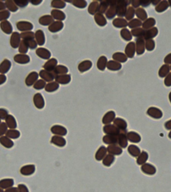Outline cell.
Returning <instances> with one entry per match:
<instances>
[{"mask_svg":"<svg viewBox=\"0 0 171 192\" xmlns=\"http://www.w3.org/2000/svg\"><path fill=\"white\" fill-rule=\"evenodd\" d=\"M103 131L105 134L109 135L118 136L120 130L116 126L112 124H108L104 127Z\"/></svg>","mask_w":171,"mask_h":192,"instance_id":"1","label":"cell"},{"mask_svg":"<svg viewBox=\"0 0 171 192\" xmlns=\"http://www.w3.org/2000/svg\"><path fill=\"white\" fill-rule=\"evenodd\" d=\"M35 171L36 167L34 165H27L21 168L20 173L23 176H29L33 175Z\"/></svg>","mask_w":171,"mask_h":192,"instance_id":"2","label":"cell"},{"mask_svg":"<svg viewBox=\"0 0 171 192\" xmlns=\"http://www.w3.org/2000/svg\"><path fill=\"white\" fill-rule=\"evenodd\" d=\"M51 131L53 134L59 136H64L67 134V129L60 125H55L52 127Z\"/></svg>","mask_w":171,"mask_h":192,"instance_id":"3","label":"cell"},{"mask_svg":"<svg viewBox=\"0 0 171 192\" xmlns=\"http://www.w3.org/2000/svg\"><path fill=\"white\" fill-rule=\"evenodd\" d=\"M14 185V180L13 179H4L0 180V188L3 190L8 189L13 187Z\"/></svg>","mask_w":171,"mask_h":192,"instance_id":"4","label":"cell"},{"mask_svg":"<svg viewBox=\"0 0 171 192\" xmlns=\"http://www.w3.org/2000/svg\"><path fill=\"white\" fill-rule=\"evenodd\" d=\"M0 144L7 149H10L14 146V142L10 138H8L6 136L0 137Z\"/></svg>","mask_w":171,"mask_h":192,"instance_id":"5","label":"cell"},{"mask_svg":"<svg viewBox=\"0 0 171 192\" xmlns=\"http://www.w3.org/2000/svg\"><path fill=\"white\" fill-rule=\"evenodd\" d=\"M51 143L58 147H64L66 144L65 139L59 136H54L51 139Z\"/></svg>","mask_w":171,"mask_h":192,"instance_id":"6","label":"cell"},{"mask_svg":"<svg viewBox=\"0 0 171 192\" xmlns=\"http://www.w3.org/2000/svg\"><path fill=\"white\" fill-rule=\"evenodd\" d=\"M5 123L10 129H16L17 127L16 120L12 115H8L5 119Z\"/></svg>","mask_w":171,"mask_h":192,"instance_id":"7","label":"cell"},{"mask_svg":"<svg viewBox=\"0 0 171 192\" xmlns=\"http://www.w3.org/2000/svg\"><path fill=\"white\" fill-rule=\"evenodd\" d=\"M107 152L112 155H120L122 153V150L117 145H111L107 148Z\"/></svg>","mask_w":171,"mask_h":192,"instance_id":"8","label":"cell"},{"mask_svg":"<svg viewBox=\"0 0 171 192\" xmlns=\"http://www.w3.org/2000/svg\"><path fill=\"white\" fill-rule=\"evenodd\" d=\"M103 141L104 143L108 144L110 145H117L118 144V137L117 136L107 135L104 137Z\"/></svg>","mask_w":171,"mask_h":192,"instance_id":"9","label":"cell"},{"mask_svg":"<svg viewBox=\"0 0 171 192\" xmlns=\"http://www.w3.org/2000/svg\"><path fill=\"white\" fill-rule=\"evenodd\" d=\"M107 153V149L104 146H101L98 150L96 153L95 158L97 161H101L106 157Z\"/></svg>","mask_w":171,"mask_h":192,"instance_id":"10","label":"cell"},{"mask_svg":"<svg viewBox=\"0 0 171 192\" xmlns=\"http://www.w3.org/2000/svg\"><path fill=\"white\" fill-rule=\"evenodd\" d=\"M115 118V114L114 112H109L104 116L102 122L103 124L105 125L110 124V123L113 121Z\"/></svg>","mask_w":171,"mask_h":192,"instance_id":"11","label":"cell"},{"mask_svg":"<svg viewBox=\"0 0 171 192\" xmlns=\"http://www.w3.org/2000/svg\"><path fill=\"white\" fill-rule=\"evenodd\" d=\"M34 104L38 109H42L44 107V99L40 94H37L34 99Z\"/></svg>","mask_w":171,"mask_h":192,"instance_id":"12","label":"cell"},{"mask_svg":"<svg viewBox=\"0 0 171 192\" xmlns=\"http://www.w3.org/2000/svg\"><path fill=\"white\" fill-rule=\"evenodd\" d=\"M114 125L116 126L117 128L122 130H125L127 128V124L123 119L121 118H116L114 120Z\"/></svg>","mask_w":171,"mask_h":192,"instance_id":"13","label":"cell"},{"mask_svg":"<svg viewBox=\"0 0 171 192\" xmlns=\"http://www.w3.org/2000/svg\"><path fill=\"white\" fill-rule=\"evenodd\" d=\"M21 133L16 129H10L7 132L6 136L11 139H17L20 138Z\"/></svg>","mask_w":171,"mask_h":192,"instance_id":"14","label":"cell"},{"mask_svg":"<svg viewBox=\"0 0 171 192\" xmlns=\"http://www.w3.org/2000/svg\"><path fill=\"white\" fill-rule=\"evenodd\" d=\"M117 137H118V144H119V145L122 148H125L127 147L128 143L126 136L123 133L122 134L120 133Z\"/></svg>","mask_w":171,"mask_h":192,"instance_id":"15","label":"cell"},{"mask_svg":"<svg viewBox=\"0 0 171 192\" xmlns=\"http://www.w3.org/2000/svg\"><path fill=\"white\" fill-rule=\"evenodd\" d=\"M114 161L115 157L114 155L111 154L107 155L103 159V164L105 166L110 167L114 163Z\"/></svg>","mask_w":171,"mask_h":192,"instance_id":"16","label":"cell"},{"mask_svg":"<svg viewBox=\"0 0 171 192\" xmlns=\"http://www.w3.org/2000/svg\"><path fill=\"white\" fill-rule=\"evenodd\" d=\"M8 127L5 122H2L0 125V137L6 134L8 131Z\"/></svg>","mask_w":171,"mask_h":192,"instance_id":"17","label":"cell"},{"mask_svg":"<svg viewBox=\"0 0 171 192\" xmlns=\"http://www.w3.org/2000/svg\"><path fill=\"white\" fill-rule=\"evenodd\" d=\"M8 112L6 109H0V119L4 120L6 119L8 116Z\"/></svg>","mask_w":171,"mask_h":192,"instance_id":"18","label":"cell"},{"mask_svg":"<svg viewBox=\"0 0 171 192\" xmlns=\"http://www.w3.org/2000/svg\"><path fill=\"white\" fill-rule=\"evenodd\" d=\"M18 189L19 192H29L28 187L23 184H19L18 186Z\"/></svg>","mask_w":171,"mask_h":192,"instance_id":"19","label":"cell"},{"mask_svg":"<svg viewBox=\"0 0 171 192\" xmlns=\"http://www.w3.org/2000/svg\"><path fill=\"white\" fill-rule=\"evenodd\" d=\"M5 192H19L18 187H11L10 188L6 190Z\"/></svg>","mask_w":171,"mask_h":192,"instance_id":"20","label":"cell"},{"mask_svg":"<svg viewBox=\"0 0 171 192\" xmlns=\"http://www.w3.org/2000/svg\"><path fill=\"white\" fill-rule=\"evenodd\" d=\"M0 192H5V191H4V190L0 188Z\"/></svg>","mask_w":171,"mask_h":192,"instance_id":"21","label":"cell"},{"mask_svg":"<svg viewBox=\"0 0 171 192\" xmlns=\"http://www.w3.org/2000/svg\"><path fill=\"white\" fill-rule=\"evenodd\" d=\"M1 119H0V125H1Z\"/></svg>","mask_w":171,"mask_h":192,"instance_id":"22","label":"cell"}]
</instances>
